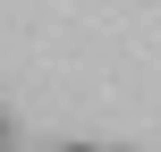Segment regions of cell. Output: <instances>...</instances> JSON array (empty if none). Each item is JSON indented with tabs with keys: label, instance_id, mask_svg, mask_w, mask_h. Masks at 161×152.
Masks as SVG:
<instances>
[{
	"label": "cell",
	"instance_id": "1",
	"mask_svg": "<svg viewBox=\"0 0 161 152\" xmlns=\"http://www.w3.org/2000/svg\"><path fill=\"white\" fill-rule=\"evenodd\" d=\"M59 152H93V144H59Z\"/></svg>",
	"mask_w": 161,
	"mask_h": 152
}]
</instances>
